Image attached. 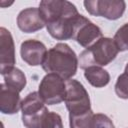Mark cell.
I'll use <instances>...</instances> for the list:
<instances>
[{
	"label": "cell",
	"instance_id": "2",
	"mask_svg": "<svg viewBox=\"0 0 128 128\" xmlns=\"http://www.w3.org/2000/svg\"><path fill=\"white\" fill-rule=\"evenodd\" d=\"M119 50L112 38L102 37L91 47L81 52L79 57V66L86 69L92 66H106L117 56Z\"/></svg>",
	"mask_w": 128,
	"mask_h": 128
},
{
	"label": "cell",
	"instance_id": "7",
	"mask_svg": "<svg viewBox=\"0 0 128 128\" xmlns=\"http://www.w3.org/2000/svg\"><path fill=\"white\" fill-rule=\"evenodd\" d=\"M39 10L46 24L65 16L78 14L76 6L66 0H43L39 4Z\"/></svg>",
	"mask_w": 128,
	"mask_h": 128
},
{
	"label": "cell",
	"instance_id": "10",
	"mask_svg": "<svg viewBox=\"0 0 128 128\" xmlns=\"http://www.w3.org/2000/svg\"><path fill=\"white\" fill-rule=\"evenodd\" d=\"M17 26L24 33H34L46 26V23L39 8L30 7L22 10L18 14Z\"/></svg>",
	"mask_w": 128,
	"mask_h": 128
},
{
	"label": "cell",
	"instance_id": "12",
	"mask_svg": "<svg viewBox=\"0 0 128 128\" xmlns=\"http://www.w3.org/2000/svg\"><path fill=\"white\" fill-rule=\"evenodd\" d=\"M20 92L7 86L5 83L0 85V111L3 114H15L21 109Z\"/></svg>",
	"mask_w": 128,
	"mask_h": 128
},
{
	"label": "cell",
	"instance_id": "4",
	"mask_svg": "<svg viewBox=\"0 0 128 128\" xmlns=\"http://www.w3.org/2000/svg\"><path fill=\"white\" fill-rule=\"evenodd\" d=\"M22 122L26 128H41L45 115L49 112L38 92L29 93L21 102Z\"/></svg>",
	"mask_w": 128,
	"mask_h": 128
},
{
	"label": "cell",
	"instance_id": "1",
	"mask_svg": "<svg viewBox=\"0 0 128 128\" xmlns=\"http://www.w3.org/2000/svg\"><path fill=\"white\" fill-rule=\"evenodd\" d=\"M79 59L74 50L66 43H57L50 48L42 63V68L47 73L59 75L64 80L71 79L77 72Z\"/></svg>",
	"mask_w": 128,
	"mask_h": 128
},
{
	"label": "cell",
	"instance_id": "6",
	"mask_svg": "<svg viewBox=\"0 0 128 128\" xmlns=\"http://www.w3.org/2000/svg\"><path fill=\"white\" fill-rule=\"evenodd\" d=\"M83 4L89 14L108 20L121 18L126 8V3L123 0H86Z\"/></svg>",
	"mask_w": 128,
	"mask_h": 128
},
{
	"label": "cell",
	"instance_id": "14",
	"mask_svg": "<svg viewBox=\"0 0 128 128\" xmlns=\"http://www.w3.org/2000/svg\"><path fill=\"white\" fill-rule=\"evenodd\" d=\"M3 78L4 83L7 86L12 87L19 92H21L26 86V76L19 68H12L3 75Z\"/></svg>",
	"mask_w": 128,
	"mask_h": 128
},
{
	"label": "cell",
	"instance_id": "13",
	"mask_svg": "<svg viewBox=\"0 0 128 128\" xmlns=\"http://www.w3.org/2000/svg\"><path fill=\"white\" fill-rule=\"evenodd\" d=\"M84 77L93 87L96 88L104 87L110 82V75L108 71L98 66L86 68L84 70Z\"/></svg>",
	"mask_w": 128,
	"mask_h": 128
},
{
	"label": "cell",
	"instance_id": "9",
	"mask_svg": "<svg viewBox=\"0 0 128 128\" xmlns=\"http://www.w3.org/2000/svg\"><path fill=\"white\" fill-rule=\"evenodd\" d=\"M47 51L46 46L41 41L35 39L25 40L20 47L22 60L30 66L42 65Z\"/></svg>",
	"mask_w": 128,
	"mask_h": 128
},
{
	"label": "cell",
	"instance_id": "15",
	"mask_svg": "<svg viewBox=\"0 0 128 128\" xmlns=\"http://www.w3.org/2000/svg\"><path fill=\"white\" fill-rule=\"evenodd\" d=\"M93 115L94 113L92 109L83 114L69 115L70 128H90V123Z\"/></svg>",
	"mask_w": 128,
	"mask_h": 128
},
{
	"label": "cell",
	"instance_id": "5",
	"mask_svg": "<svg viewBox=\"0 0 128 128\" xmlns=\"http://www.w3.org/2000/svg\"><path fill=\"white\" fill-rule=\"evenodd\" d=\"M38 94L45 104H59L65 99L66 81L57 74L47 73L39 84Z\"/></svg>",
	"mask_w": 128,
	"mask_h": 128
},
{
	"label": "cell",
	"instance_id": "11",
	"mask_svg": "<svg viewBox=\"0 0 128 128\" xmlns=\"http://www.w3.org/2000/svg\"><path fill=\"white\" fill-rule=\"evenodd\" d=\"M102 37L103 34L101 29L96 24H94L88 18L85 17L84 20L76 29L73 39L82 47L87 49L91 47L93 44H95Z\"/></svg>",
	"mask_w": 128,
	"mask_h": 128
},
{
	"label": "cell",
	"instance_id": "19",
	"mask_svg": "<svg viewBox=\"0 0 128 128\" xmlns=\"http://www.w3.org/2000/svg\"><path fill=\"white\" fill-rule=\"evenodd\" d=\"M90 128H115L112 120L105 114L96 113L93 115Z\"/></svg>",
	"mask_w": 128,
	"mask_h": 128
},
{
	"label": "cell",
	"instance_id": "3",
	"mask_svg": "<svg viewBox=\"0 0 128 128\" xmlns=\"http://www.w3.org/2000/svg\"><path fill=\"white\" fill-rule=\"evenodd\" d=\"M69 115H79L91 110L90 97L83 86L78 80H66V94L64 99Z\"/></svg>",
	"mask_w": 128,
	"mask_h": 128
},
{
	"label": "cell",
	"instance_id": "17",
	"mask_svg": "<svg viewBox=\"0 0 128 128\" xmlns=\"http://www.w3.org/2000/svg\"><path fill=\"white\" fill-rule=\"evenodd\" d=\"M113 40L119 51L128 50V23H125L116 31Z\"/></svg>",
	"mask_w": 128,
	"mask_h": 128
},
{
	"label": "cell",
	"instance_id": "18",
	"mask_svg": "<svg viewBox=\"0 0 128 128\" xmlns=\"http://www.w3.org/2000/svg\"><path fill=\"white\" fill-rule=\"evenodd\" d=\"M41 128H63L62 118L56 112H48L42 120Z\"/></svg>",
	"mask_w": 128,
	"mask_h": 128
},
{
	"label": "cell",
	"instance_id": "16",
	"mask_svg": "<svg viewBox=\"0 0 128 128\" xmlns=\"http://www.w3.org/2000/svg\"><path fill=\"white\" fill-rule=\"evenodd\" d=\"M115 93L119 98L128 99V63L124 72L117 78L115 83Z\"/></svg>",
	"mask_w": 128,
	"mask_h": 128
},
{
	"label": "cell",
	"instance_id": "8",
	"mask_svg": "<svg viewBox=\"0 0 128 128\" xmlns=\"http://www.w3.org/2000/svg\"><path fill=\"white\" fill-rule=\"evenodd\" d=\"M15 45L9 30L0 28V73L3 76L14 68L15 64Z\"/></svg>",
	"mask_w": 128,
	"mask_h": 128
}]
</instances>
